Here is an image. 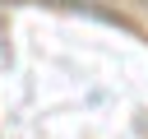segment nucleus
Masks as SVG:
<instances>
[{
	"label": "nucleus",
	"instance_id": "f257e3e1",
	"mask_svg": "<svg viewBox=\"0 0 148 139\" xmlns=\"http://www.w3.org/2000/svg\"><path fill=\"white\" fill-rule=\"evenodd\" d=\"M143 5H148V0H143Z\"/></svg>",
	"mask_w": 148,
	"mask_h": 139
}]
</instances>
